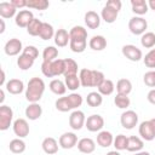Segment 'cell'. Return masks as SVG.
<instances>
[{
    "instance_id": "37",
    "label": "cell",
    "mask_w": 155,
    "mask_h": 155,
    "mask_svg": "<svg viewBox=\"0 0 155 155\" xmlns=\"http://www.w3.org/2000/svg\"><path fill=\"white\" fill-rule=\"evenodd\" d=\"M58 50L54 46H46L42 51V62H52L57 59Z\"/></svg>"
},
{
    "instance_id": "18",
    "label": "cell",
    "mask_w": 155,
    "mask_h": 155,
    "mask_svg": "<svg viewBox=\"0 0 155 155\" xmlns=\"http://www.w3.org/2000/svg\"><path fill=\"white\" fill-rule=\"evenodd\" d=\"M76 145L79 151L82 154H91L96 150V142L91 138H81Z\"/></svg>"
},
{
    "instance_id": "34",
    "label": "cell",
    "mask_w": 155,
    "mask_h": 155,
    "mask_svg": "<svg viewBox=\"0 0 155 155\" xmlns=\"http://www.w3.org/2000/svg\"><path fill=\"white\" fill-rule=\"evenodd\" d=\"M97 88H98V92L102 96H110L115 90V85L110 79H105Z\"/></svg>"
},
{
    "instance_id": "47",
    "label": "cell",
    "mask_w": 155,
    "mask_h": 155,
    "mask_svg": "<svg viewBox=\"0 0 155 155\" xmlns=\"http://www.w3.org/2000/svg\"><path fill=\"white\" fill-rule=\"evenodd\" d=\"M143 81L148 87L154 88L155 87V70H149L144 74L143 76Z\"/></svg>"
},
{
    "instance_id": "12",
    "label": "cell",
    "mask_w": 155,
    "mask_h": 155,
    "mask_svg": "<svg viewBox=\"0 0 155 155\" xmlns=\"http://www.w3.org/2000/svg\"><path fill=\"white\" fill-rule=\"evenodd\" d=\"M12 127H13L15 134L18 138H25L29 134V125H28V122H27L25 119H22V117L16 119L13 121Z\"/></svg>"
},
{
    "instance_id": "42",
    "label": "cell",
    "mask_w": 155,
    "mask_h": 155,
    "mask_svg": "<svg viewBox=\"0 0 155 155\" xmlns=\"http://www.w3.org/2000/svg\"><path fill=\"white\" fill-rule=\"evenodd\" d=\"M114 147L115 150L120 151V150H126L127 149V144H128V137H126L125 134H119L114 138Z\"/></svg>"
},
{
    "instance_id": "49",
    "label": "cell",
    "mask_w": 155,
    "mask_h": 155,
    "mask_svg": "<svg viewBox=\"0 0 155 155\" xmlns=\"http://www.w3.org/2000/svg\"><path fill=\"white\" fill-rule=\"evenodd\" d=\"M107 6H109V7H111V8H114L115 11H120L121 10V7H122V2L120 1V0H109V1H107V4H105Z\"/></svg>"
},
{
    "instance_id": "48",
    "label": "cell",
    "mask_w": 155,
    "mask_h": 155,
    "mask_svg": "<svg viewBox=\"0 0 155 155\" xmlns=\"http://www.w3.org/2000/svg\"><path fill=\"white\" fill-rule=\"evenodd\" d=\"M22 53L29 56L30 58H33V59L35 61V59L38 58V56H39V50H38L35 46H33V45H28V46H25V47L23 48V52H22Z\"/></svg>"
},
{
    "instance_id": "45",
    "label": "cell",
    "mask_w": 155,
    "mask_h": 155,
    "mask_svg": "<svg viewBox=\"0 0 155 155\" xmlns=\"http://www.w3.org/2000/svg\"><path fill=\"white\" fill-rule=\"evenodd\" d=\"M104 80H105V76L102 71L92 70V87H98Z\"/></svg>"
},
{
    "instance_id": "57",
    "label": "cell",
    "mask_w": 155,
    "mask_h": 155,
    "mask_svg": "<svg viewBox=\"0 0 155 155\" xmlns=\"http://www.w3.org/2000/svg\"><path fill=\"white\" fill-rule=\"evenodd\" d=\"M150 124H151V127H153V131H154V133H155V117H153V119H150Z\"/></svg>"
},
{
    "instance_id": "25",
    "label": "cell",
    "mask_w": 155,
    "mask_h": 155,
    "mask_svg": "<svg viewBox=\"0 0 155 155\" xmlns=\"http://www.w3.org/2000/svg\"><path fill=\"white\" fill-rule=\"evenodd\" d=\"M117 15H119L117 11H115L114 8H111V7L107 6V5H104V7L102 8V12H101V18H102L105 23L111 24V23H114V22L116 21Z\"/></svg>"
},
{
    "instance_id": "36",
    "label": "cell",
    "mask_w": 155,
    "mask_h": 155,
    "mask_svg": "<svg viewBox=\"0 0 155 155\" xmlns=\"http://www.w3.org/2000/svg\"><path fill=\"white\" fill-rule=\"evenodd\" d=\"M33 64H34V59L24 53L19 54V57L17 58V65L21 70H28L33 67Z\"/></svg>"
},
{
    "instance_id": "22",
    "label": "cell",
    "mask_w": 155,
    "mask_h": 155,
    "mask_svg": "<svg viewBox=\"0 0 155 155\" xmlns=\"http://www.w3.org/2000/svg\"><path fill=\"white\" fill-rule=\"evenodd\" d=\"M131 7H132V12L139 17L145 15L149 10L148 2L145 0H131Z\"/></svg>"
},
{
    "instance_id": "9",
    "label": "cell",
    "mask_w": 155,
    "mask_h": 155,
    "mask_svg": "<svg viewBox=\"0 0 155 155\" xmlns=\"http://www.w3.org/2000/svg\"><path fill=\"white\" fill-rule=\"evenodd\" d=\"M85 127L90 132H101V130L104 127V119L99 114H93L86 119Z\"/></svg>"
},
{
    "instance_id": "58",
    "label": "cell",
    "mask_w": 155,
    "mask_h": 155,
    "mask_svg": "<svg viewBox=\"0 0 155 155\" xmlns=\"http://www.w3.org/2000/svg\"><path fill=\"white\" fill-rule=\"evenodd\" d=\"M134 155H150V153L149 151H138Z\"/></svg>"
},
{
    "instance_id": "19",
    "label": "cell",
    "mask_w": 155,
    "mask_h": 155,
    "mask_svg": "<svg viewBox=\"0 0 155 155\" xmlns=\"http://www.w3.org/2000/svg\"><path fill=\"white\" fill-rule=\"evenodd\" d=\"M17 15V8L12 5V2H7V1H2L0 2V16L1 18H12L16 17Z\"/></svg>"
},
{
    "instance_id": "17",
    "label": "cell",
    "mask_w": 155,
    "mask_h": 155,
    "mask_svg": "<svg viewBox=\"0 0 155 155\" xmlns=\"http://www.w3.org/2000/svg\"><path fill=\"white\" fill-rule=\"evenodd\" d=\"M59 143L53 138V137H46L42 143H41V147H42V150L47 154V155H54L57 151H58V145Z\"/></svg>"
},
{
    "instance_id": "35",
    "label": "cell",
    "mask_w": 155,
    "mask_h": 155,
    "mask_svg": "<svg viewBox=\"0 0 155 155\" xmlns=\"http://www.w3.org/2000/svg\"><path fill=\"white\" fill-rule=\"evenodd\" d=\"M86 103L92 108H97L103 103V96L99 92H90L86 97Z\"/></svg>"
},
{
    "instance_id": "27",
    "label": "cell",
    "mask_w": 155,
    "mask_h": 155,
    "mask_svg": "<svg viewBox=\"0 0 155 155\" xmlns=\"http://www.w3.org/2000/svg\"><path fill=\"white\" fill-rule=\"evenodd\" d=\"M70 40H87V30L81 25H75L69 31Z\"/></svg>"
},
{
    "instance_id": "52",
    "label": "cell",
    "mask_w": 155,
    "mask_h": 155,
    "mask_svg": "<svg viewBox=\"0 0 155 155\" xmlns=\"http://www.w3.org/2000/svg\"><path fill=\"white\" fill-rule=\"evenodd\" d=\"M148 6H149L150 10L155 11V0H149V1H148Z\"/></svg>"
},
{
    "instance_id": "16",
    "label": "cell",
    "mask_w": 155,
    "mask_h": 155,
    "mask_svg": "<svg viewBox=\"0 0 155 155\" xmlns=\"http://www.w3.org/2000/svg\"><path fill=\"white\" fill-rule=\"evenodd\" d=\"M5 87H6L7 92L11 94H21L24 90V84L19 79H10L6 82Z\"/></svg>"
},
{
    "instance_id": "53",
    "label": "cell",
    "mask_w": 155,
    "mask_h": 155,
    "mask_svg": "<svg viewBox=\"0 0 155 155\" xmlns=\"http://www.w3.org/2000/svg\"><path fill=\"white\" fill-rule=\"evenodd\" d=\"M0 85H1V86L6 85V84H5V71H4V70H1V81H0Z\"/></svg>"
},
{
    "instance_id": "20",
    "label": "cell",
    "mask_w": 155,
    "mask_h": 155,
    "mask_svg": "<svg viewBox=\"0 0 155 155\" xmlns=\"http://www.w3.org/2000/svg\"><path fill=\"white\" fill-rule=\"evenodd\" d=\"M85 24L90 29H97L101 25V16L94 11H87L85 13Z\"/></svg>"
},
{
    "instance_id": "55",
    "label": "cell",
    "mask_w": 155,
    "mask_h": 155,
    "mask_svg": "<svg viewBox=\"0 0 155 155\" xmlns=\"http://www.w3.org/2000/svg\"><path fill=\"white\" fill-rule=\"evenodd\" d=\"M107 155H121V154L117 150H111V151H108Z\"/></svg>"
},
{
    "instance_id": "44",
    "label": "cell",
    "mask_w": 155,
    "mask_h": 155,
    "mask_svg": "<svg viewBox=\"0 0 155 155\" xmlns=\"http://www.w3.org/2000/svg\"><path fill=\"white\" fill-rule=\"evenodd\" d=\"M50 6V2L47 0H29L27 7L29 8H34V10H39V11H44Z\"/></svg>"
},
{
    "instance_id": "33",
    "label": "cell",
    "mask_w": 155,
    "mask_h": 155,
    "mask_svg": "<svg viewBox=\"0 0 155 155\" xmlns=\"http://www.w3.org/2000/svg\"><path fill=\"white\" fill-rule=\"evenodd\" d=\"M42 23L39 18H34L27 27V33L31 36H39L40 35V31H41V28H42Z\"/></svg>"
},
{
    "instance_id": "23",
    "label": "cell",
    "mask_w": 155,
    "mask_h": 155,
    "mask_svg": "<svg viewBox=\"0 0 155 155\" xmlns=\"http://www.w3.org/2000/svg\"><path fill=\"white\" fill-rule=\"evenodd\" d=\"M54 44L58 46V47H64L67 46L69 42H70V36H69V33L65 30V29H58L54 34Z\"/></svg>"
},
{
    "instance_id": "24",
    "label": "cell",
    "mask_w": 155,
    "mask_h": 155,
    "mask_svg": "<svg viewBox=\"0 0 155 155\" xmlns=\"http://www.w3.org/2000/svg\"><path fill=\"white\" fill-rule=\"evenodd\" d=\"M114 143V137L109 131H101L97 134V144L102 148H108Z\"/></svg>"
},
{
    "instance_id": "56",
    "label": "cell",
    "mask_w": 155,
    "mask_h": 155,
    "mask_svg": "<svg viewBox=\"0 0 155 155\" xmlns=\"http://www.w3.org/2000/svg\"><path fill=\"white\" fill-rule=\"evenodd\" d=\"M0 96H1L0 102L2 103V102H4V99H5V92H4V90H0Z\"/></svg>"
},
{
    "instance_id": "1",
    "label": "cell",
    "mask_w": 155,
    "mask_h": 155,
    "mask_svg": "<svg viewBox=\"0 0 155 155\" xmlns=\"http://www.w3.org/2000/svg\"><path fill=\"white\" fill-rule=\"evenodd\" d=\"M45 82L40 78H31L28 81L27 88H25V99L29 103H38L44 92H45Z\"/></svg>"
},
{
    "instance_id": "30",
    "label": "cell",
    "mask_w": 155,
    "mask_h": 155,
    "mask_svg": "<svg viewBox=\"0 0 155 155\" xmlns=\"http://www.w3.org/2000/svg\"><path fill=\"white\" fill-rule=\"evenodd\" d=\"M64 78L67 76H71V75H78V69L79 65L78 63L71 59V58H65L64 59Z\"/></svg>"
},
{
    "instance_id": "46",
    "label": "cell",
    "mask_w": 155,
    "mask_h": 155,
    "mask_svg": "<svg viewBox=\"0 0 155 155\" xmlns=\"http://www.w3.org/2000/svg\"><path fill=\"white\" fill-rule=\"evenodd\" d=\"M143 61H144L145 67L154 69V68H155V48H151V50L145 54V57L143 58Z\"/></svg>"
},
{
    "instance_id": "40",
    "label": "cell",
    "mask_w": 155,
    "mask_h": 155,
    "mask_svg": "<svg viewBox=\"0 0 155 155\" xmlns=\"http://www.w3.org/2000/svg\"><path fill=\"white\" fill-rule=\"evenodd\" d=\"M64 84L67 86L68 90L70 91H76L80 86H81V82H80V79L78 75H71V76H67L64 79Z\"/></svg>"
},
{
    "instance_id": "41",
    "label": "cell",
    "mask_w": 155,
    "mask_h": 155,
    "mask_svg": "<svg viewBox=\"0 0 155 155\" xmlns=\"http://www.w3.org/2000/svg\"><path fill=\"white\" fill-rule=\"evenodd\" d=\"M87 46V40H70L69 47L73 52L75 53H81L86 50Z\"/></svg>"
},
{
    "instance_id": "28",
    "label": "cell",
    "mask_w": 155,
    "mask_h": 155,
    "mask_svg": "<svg viewBox=\"0 0 155 155\" xmlns=\"http://www.w3.org/2000/svg\"><path fill=\"white\" fill-rule=\"evenodd\" d=\"M48 87H50L51 92H53V93L57 94V96H63V94L67 92V86H65V84H64L62 80H59V79H53V80L50 82Z\"/></svg>"
},
{
    "instance_id": "6",
    "label": "cell",
    "mask_w": 155,
    "mask_h": 155,
    "mask_svg": "<svg viewBox=\"0 0 155 155\" xmlns=\"http://www.w3.org/2000/svg\"><path fill=\"white\" fill-rule=\"evenodd\" d=\"M122 54L131 62H138L143 58V52L140 48H138L136 45L128 44V45H124L121 48Z\"/></svg>"
},
{
    "instance_id": "5",
    "label": "cell",
    "mask_w": 155,
    "mask_h": 155,
    "mask_svg": "<svg viewBox=\"0 0 155 155\" xmlns=\"http://www.w3.org/2000/svg\"><path fill=\"white\" fill-rule=\"evenodd\" d=\"M13 120V110L8 105L0 107V131H6L10 128Z\"/></svg>"
},
{
    "instance_id": "39",
    "label": "cell",
    "mask_w": 155,
    "mask_h": 155,
    "mask_svg": "<svg viewBox=\"0 0 155 155\" xmlns=\"http://www.w3.org/2000/svg\"><path fill=\"white\" fill-rule=\"evenodd\" d=\"M140 44L145 48H151L155 46V34L153 31H145L140 38Z\"/></svg>"
},
{
    "instance_id": "2",
    "label": "cell",
    "mask_w": 155,
    "mask_h": 155,
    "mask_svg": "<svg viewBox=\"0 0 155 155\" xmlns=\"http://www.w3.org/2000/svg\"><path fill=\"white\" fill-rule=\"evenodd\" d=\"M81 104H82V96L79 93H75V92H73L65 97H59L54 103L56 109L62 113L76 110L79 107H81Z\"/></svg>"
},
{
    "instance_id": "21",
    "label": "cell",
    "mask_w": 155,
    "mask_h": 155,
    "mask_svg": "<svg viewBox=\"0 0 155 155\" xmlns=\"http://www.w3.org/2000/svg\"><path fill=\"white\" fill-rule=\"evenodd\" d=\"M88 46L93 51H103L107 47V39L103 35H94L90 39Z\"/></svg>"
},
{
    "instance_id": "13",
    "label": "cell",
    "mask_w": 155,
    "mask_h": 155,
    "mask_svg": "<svg viewBox=\"0 0 155 155\" xmlns=\"http://www.w3.org/2000/svg\"><path fill=\"white\" fill-rule=\"evenodd\" d=\"M78 136L74 132H65L59 137V147L63 149H71L78 144Z\"/></svg>"
},
{
    "instance_id": "43",
    "label": "cell",
    "mask_w": 155,
    "mask_h": 155,
    "mask_svg": "<svg viewBox=\"0 0 155 155\" xmlns=\"http://www.w3.org/2000/svg\"><path fill=\"white\" fill-rule=\"evenodd\" d=\"M114 103L119 109H127L131 104L130 97L125 96V94H116L114 98Z\"/></svg>"
},
{
    "instance_id": "38",
    "label": "cell",
    "mask_w": 155,
    "mask_h": 155,
    "mask_svg": "<svg viewBox=\"0 0 155 155\" xmlns=\"http://www.w3.org/2000/svg\"><path fill=\"white\" fill-rule=\"evenodd\" d=\"M54 34H56V31H54V29H53L52 24L44 22V23H42V28H41V31H40V35H39V36H40L42 40H50V39H52V38H54Z\"/></svg>"
},
{
    "instance_id": "10",
    "label": "cell",
    "mask_w": 155,
    "mask_h": 155,
    "mask_svg": "<svg viewBox=\"0 0 155 155\" xmlns=\"http://www.w3.org/2000/svg\"><path fill=\"white\" fill-rule=\"evenodd\" d=\"M4 51L7 56H17L19 54V52H23V45L22 41L17 38H12L10 39L5 46H4Z\"/></svg>"
},
{
    "instance_id": "7",
    "label": "cell",
    "mask_w": 155,
    "mask_h": 155,
    "mask_svg": "<svg viewBox=\"0 0 155 155\" xmlns=\"http://www.w3.org/2000/svg\"><path fill=\"white\" fill-rule=\"evenodd\" d=\"M120 122H121V126L126 130H132L137 126L138 124V115L136 111L133 110H126L121 114V117H120Z\"/></svg>"
},
{
    "instance_id": "51",
    "label": "cell",
    "mask_w": 155,
    "mask_h": 155,
    "mask_svg": "<svg viewBox=\"0 0 155 155\" xmlns=\"http://www.w3.org/2000/svg\"><path fill=\"white\" fill-rule=\"evenodd\" d=\"M147 99L149 103H151L153 105H155V88H151L148 94H147Z\"/></svg>"
},
{
    "instance_id": "3",
    "label": "cell",
    "mask_w": 155,
    "mask_h": 155,
    "mask_svg": "<svg viewBox=\"0 0 155 155\" xmlns=\"http://www.w3.org/2000/svg\"><path fill=\"white\" fill-rule=\"evenodd\" d=\"M64 59H54L52 62H42L41 71L46 78L64 75Z\"/></svg>"
},
{
    "instance_id": "14",
    "label": "cell",
    "mask_w": 155,
    "mask_h": 155,
    "mask_svg": "<svg viewBox=\"0 0 155 155\" xmlns=\"http://www.w3.org/2000/svg\"><path fill=\"white\" fill-rule=\"evenodd\" d=\"M138 132H139V136L142 137L143 140L150 142V140H153V139L155 138V133H154V131H153L150 120H147V121L140 122L139 128H138Z\"/></svg>"
},
{
    "instance_id": "50",
    "label": "cell",
    "mask_w": 155,
    "mask_h": 155,
    "mask_svg": "<svg viewBox=\"0 0 155 155\" xmlns=\"http://www.w3.org/2000/svg\"><path fill=\"white\" fill-rule=\"evenodd\" d=\"M11 2L16 8H23V7H27L28 5L27 0H11Z\"/></svg>"
},
{
    "instance_id": "54",
    "label": "cell",
    "mask_w": 155,
    "mask_h": 155,
    "mask_svg": "<svg viewBox=\"0 0 155 155\" xmlns=\"http://www.w3.org/2000/svg\"><path fill=\"white\" fill-rule=\"evenodd\" d=\"M0 23H1V29H0V33L2 34V33L5 31V22H4V19H0Z\"/></svg>"
},
{
    "instance_id": "15",
    "label": "cell",
    "mask_w": 155,
    "mask_h": 155,
    "mask_svg": "<svg viewBox=\"0 0 155 155\" xmlns=\"http://www.w3.org/2000/svg\"><path fill=\"white\" fill-rule=\"evenodd\" d=\"M41 115H42V107L39 103H29V105L25 108V116L31 121L40 119Z\"/></svg>"
},
{
    "instance_id": "32",
    "label": "cell",
    "mask_w": 155,
    "mask_h": 155,
    "mask_svg": "<svg viewBox=\"0 0 155 155\" xmlns=\"http://www.w3.org/2000/svg\"><path fill=\"white\" fill-rule=\"evenodd\" d=\"M10 151L13 154H22L25 150V142L22 138H15L8 144Z\"/></svg>"
},
{
    "instance_id": "4",
    "label": "cell",
    "mask_w": 155,
    "mask_h": 155,
    "mask_svg": "<svg viewBox=\"0 0 155 155\" xmlns=\"http://www.w3.org/2000/svg\"><path fill=\"white\" fill-rule=\"evenodd\" d=\"M128 29L133 35H143L148 29V22L143 17L134 16L128 21Z\"/></svg>"
},
{
    "instance_id": "8",
    "label": "cell",
    "mask_w": 155,
    "mask_h": 155,
    "mask_svg": "<svg viewBox=\"0 0 155 155\" xmlns=\"http://www.w3.org/2000/svg\"><path fill=\"white\" fill-rule=\"evenodd\" d=\"M86 122V117L84 111L81 110H73L70 116H69V126L74 130V131H79L85 126Z\"/></svg>"
},
{
    "instance_id": "11",
    "label": "cell",
    "mask_w": 155,
    "mask_h": 155,
    "mask_svg": "<svg viewBox=\"0 0 155 155\" xmlns=\"http://www.w3.org/2000/svg\"><path fill=\"white\" fill-rule=\"evenodd\" d=\"M34 18H35V17H34V15H33L31 11H29V10H21V11L16 15V17H15V23H16V25L19 27V28H27L28 24H29Z\"/></svg>"
},
{
    "instance_id": "26",
    "label": "cell",
    "mask_w": 155,
    "mask_h": 155,
    "mask_svg": "<svg viewBox=\"0 0 155 155\" xmlns=\"http://www.w3.org/2000/svg\"><path fill=\"white\" fill-rule=\"evenodd\" d=\"M143 147H144V142L142 138L136 137V136L128 137V144H127L126 150H128L131 153H138V151H142Z\"/></svg>"
},
{
    "instance_id": "31",
    "label": "cell",
    "mask_w": 155,
    "mask_h": 155,
    "mask_svg": "<svg viewBox=\"0 0 155 155\" xmlns=\"http://www.w3.org/2000/svg\"><path fill=\"white\" fill-rule=\"evenodd\" d=\"M79 79L82 87H92V69H81L79 73Z\"/></svg>"
},
{
    "instance_id": "29",
    "label": "cell",
    "mask_w": 155,
    "mask_h": 155,
    "mask_svg": "<svg viewBox=\"0 0 155 155\" xmlns=\"http://www.w3.org/2000/svg\"><path fill=\"white\" fill-rule=\"evenodd\" d=\"M132 91V82L128 79H120L116 82V92L117 94L128 96Z\"/></svg>"
}]
</instances>
